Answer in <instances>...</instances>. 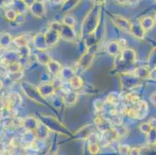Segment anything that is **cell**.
<instances>
[{"label": "cell", "instance_id": "obj_34", "mask_svg": "<svg viewBox=\"0 0 156 155\" xmlns=\"http://www.w3.org/2000/svg\"><path fill=\"white\" fill-rule=\"evenodd\" d=\"M18 14L19 13L14 9H9L5 12V19L9 22H15Z\"/></svg>", "mask_w": 156, "mask_h": 155}, {"label": "cell", "instance_id": "obj_17", "mask_svg": "<svg viewBox=\"0 0 156 155\" xmlns=\"http://www.w3.org/2000/svg\"><path fill=\"white\" fill-rule=\"evenodd\" d=\"M145 31L143 30L141 26L140 25L139 22L137 23H132L131 26H130L129 33H130L133 37L139 40H143L145 36Z\"/></svg>", "mask_w": 156, "mask_h": 155}, {"label": "cell", "instance_id": "obj_27", "mask_svg": "<svg viewBox=\"0 0 156 155\" xmlns=\"http://www.w3.org/2000/svg\"><path fill=\"white\" fill-rule=\"evenodd\" d=\"M75 75H76V71L72 69V68H70V67H62L60 75L61 78L63 80L66 81V82H69Z\"/></svg>", "mask_w": 156, "mask_h": 155}, {"label": "cell", "instance_id": "obj_26", "mask_svg": "<svg viewBox=\"0 0 156 155\" xmlns=\"http://www.w3.org/2000/svg\"><path fill=\"white\" fill-rule=\"evenodd\" d=\"M139 100H141L139 94L134 91H130L128 93L125 94V96H124V101L126 102V105L135 104Z\"/></svg>", "mask_w": 156, "mask_h": 155}, {"label": "cell", "instance_id": "obj_12", "mask_svg": "<svg viewBox=\"0 0 156 155\" xmlns=\"http://www.w3.org/2000/svg\"><path fill=\"white\" fill-rule=\"evenodd\" d=\"M94 121L95 126L100 132H104L113 127V124L110 121V119L103 116H97V117L95 118Z\"/></svg>", "mask_w": 156, "mask_h": 155}, {"label": "cell", "instance_id": "obj_9", "mask_svg": "<svg viewBox=\"0 0 156 155\" xmlns=\"http://www.w3.org/2000/svg\"><path fill=\"white\" fill-rule=\"evenodd\" d=\"M44 34L45 41H46L48 48L55 46L59 41V40L61 39L59 33L55 30L51 29V28H48L46 32L44 33Z\"/></svg>", "mask_w": 156, "mask_h": 155}, {"label": "cell", "instance_id": "obj_45", "mask_svg": "<svg viewBox=\"0 0 156 155\" xmlns=\"http://www.w3.org/2000/svg\"><path fill=\"white\" fill-rule=\"evenodd\" d=\"M4 6H9V5H13L15 0H2Z\"/></svg>", "mask_w": 156, "mask_h": 155}, {"label": "cell", "instance_id": "obj_25", "mask_svg": "<svg viewBox=\"0 0 156 155\" xmlns=\"http://www.w3.org/2000/svg\"><path fill=\"white\" fill-rule=\"evenodd\" d=\"M36 60L40 65L47 66V65L51 60V58L47 53L46 51H38L36 54Z\"/></svg>", "mask_w": 156, "mask_h": 155}, {"label": "cell", "instance_id": "obj_41", "mask_svg": "<svg viewBox=\"0 0 156 155\" xmlns=\"http://www.w3.org/2000/svg\"><path fill=\"white\" fill-rule=\"evenodd\" d=\"M129 155H141V150H140L139 148H137V147L130 148Z\"/></svg>", "mask_w": 156, "mask_h": 155}, {"label": "cell", "instance_id": "obj_2", "mask_svg": "<svg viewBox=\"0 0 156 155\" xmlns=\"http://www.w3.org/2000/svg\"><path fill=\"white\" fill-rule=\"evenodd\" d=\"M123 116H127L134 119H144L148 113V105L144 100H139L133 105H125L120 109Z\"/></svg>", "mask_w": 156, "mask_h": 155}, {"label": "cell", "instance_id": "obj_20", "mask_svg": "<svg viewBox=\"0 0 156 155\" xmlns=\"http://www.w3.org/2000/svg\"><path fill=\"white\" fill-rule=\"evenodd\" d=\"M150 71H151V69L148 67L141 66L134 68L131 72L137 78L140 79L141 80H144V79H150Z\"/></svg>", "mask_w": 156, "mask_h": 155}, {"label": "cell", "instance_id": "obj_24", "mask_svg": "<svg viewBox=\"0 0 156 155\" xmlns=\"http://www.w3.org/2000/svg\"><path fill=\"white\" fill-rule=\"evenodd\" d=\"M68 83L70 85L71 89L72 90L78 91L83 87L84 82H83V79L78 75H75L72 79L68 82Z\"/></svg>", "mask_w": 156, "mask_h": 155}, {"label": "cell", "instance_id": "obj_13", "mask_svg": "<svg viewBox=\"0 0 156 155\" xmlns=\"http://www.w3.org/2000/svg\"><path fill=\"white\" fill-rule=\"evenodd\" d=\"M33 44L37 51H46L48 48L47 44L46 41H45L44 34L42 33H37L33 37Z\"/></svg>", "mask_w": 156, "mask_h": 155}, {"label": "cell", "instance_id": "obj_30", "mask_svg": "<svg viewBox=\"0 0 156 155\" xmlns=\"http://www.w3.org/2000/svg\"><path fill=\"white\" fill-rule=\"evenodd\" d=\"M120 97L119 95L113 92L107 96L106 99H105V102H106V104H110L112 106H117L120 102Z\"/></svg>", "mask_w": 156, "mask_h": 155}, {"label": "cell", "instance_id": "obj_14", "mask_svg": "<svg viewBox=\"0 0 156 155\" xmlns=\"http://www.w3.org/2000/svg\"><path fill=\"white\" fill-rule=\"evenodd\" d=\"M38 123H39V119L34 116H30L23 119L22 126L27 131L34 132L37 127Z\"/></svg>", "mask_w": 156, "mask_h": 155}, {"label": "cell", "instance_id": "obj_36", "mask_svg": "<svg viewBox=\"0 0 156 155\" xmlns=\"http://www.w3.org/2000/svg\"><path fill=\"white\" fill-rule=\"evenodd\" d=\"M105 106H106V102L105 100H102V99H98L95 102L94 107L97 112H102L104 110Z\"/></svg>", "mask_w": 156, "mask_h": 155}, {"label": "cell", "instance_id": "obj_29", "mask_svg": "<svg viewBox=\"0 0 156 155\" xmlns=\"http://www.w3.org/2000/svg\"><path fill=\"white\" fill-rule=\"evenodd\" d=\"M81 0H67L62 4V11L64 12H68L72 10Z\"/></svg>", "mask_w": 156, "mask_h": 155}, {"label": "cell", "instance_id": "obj_3", "mask_svg": "<svg viewBox=\"0 0 156 155\" xmlns=\"http://www.w3.org/2000/svg\"><path fill=\"white\" fill-rule=\"evenodd\" d=\"M118 59V64L116 66L119 68H129L135 65L137 62V55L135 51L131 48H125L121 51L120 55L116 57Z\"/></svg>", "mask_w": 156, "mask_h": 155}, {"label": "cell", "instance_id": "obj_4", "mask_svg": "<svg viewBox=\"0 0 156 155\" xmlns=\"http://www.w3.org/2000/svg\"><path fill=\"white\" fill-rule=\"evenodd\" d=\"M120 81L122 89L126 91H131L134 88L141 85V80L135 76L131 72L120 74Z\"/></svg>", "mask_w": 156, "mask_h": 155}, {"label": "cell", "instance_id": "obj_48", "mask_svg": "<svg viewBox=\"0 0 156 155\" xmlns=\"http://www.w3.org/2000/svg\"><path fill=\"white\" fill-rule=\"evenodd\" d=\"M23 1L24 3H25L27 5L28 8H29V7L31 5H33V4H34L35 2H36V0H23Z\"/></svg>", "mask_w": 156, "mask_h": 155}, {"label": "cell", "instance_id": "obj_32", "mask_svg": "<svg viewBox=\"0 0 156 155\" xmlns=\"http://www.w3.org/2000/svg\"><path fill=\"white\" fill-rule=\"evenodd\" d=\"M62 24L64 25L67 26H69V27L74 28L75 26H76V18L73 16L71 15H65V16L63 17L62 21Z\"/></svg>", "mask_w": 156, "mask_h": 155}, {"label": "cell", "instance_id": "obj_22", "mask_svg": "<svg viewBox=\"0 0 156 155\" xmlns=\"http://www.w3.org/2000/svg\"><path fill=\"white\" fill-rule=\"evenodd\" d=\"M32 39L33 37H30V36L28 34H23V35H20L12 40V43L19 49V48H24V47H27L29 45L30 41H32Z\"/></svg>", "mask_w": 156, "mask_h": 155}, {"label": "cell", "instance_id": "obj_11", "mask_svg": "<svg viewBox=\"0 0 156 155\" xmlns=\"http://www.w3.org/2000/svg\"><path fill=\"white\" fill-rule=\"evenodd\" d=\"M61 39H63L66 41H76V34L75 32L74 28L69 27L67 26L62 24V26L61 28V30L59 31Z\"/></svg>", "mask_w": 156, "mask_h": 155}, {"label": "cell", "instance_id": "obj_47", "mask_svg": "<svg viewBox=\"0 0 156 155\" xmlns=\"http://www.w3.org/2000/svg\"><path fill=\"white\" fill-rule=\"evenodd\" d=\"M150 100H151V103H152L154 106H156V92H154L150 97Z\"/></svg>", "mask_w": 156, "mask_h": 155}, {"label": "cell", "instance_id": "obj_7", "mask_svg": "<svg viewBox=\"0 0 156 155\" xmlns=\"http://www.w3.org/2000/svg\"><path fill=\"white\" fill-rule=\"evenodd\" d=\"M111 20L117 28L124 32L129 33L132 22L126 17L118 14H112Z\"/></svg>", "mask_w": 156, "mask_h": 155}, {"label": "cell", "instance_id": "obj_10", "mask_svg": "<svg viewBox=\"0 0 156 155\" xmlns=\"http://www.w3.org/2000/svg\"><path fill=\"white\" fill-rule=\"evenodd\" d=\"M29 11L34 16L41 19L44 16L46 13V7H45L44 2L36 1L34 3L29 7Z\"/></svg>", "mask_w": 156, "mask_h": 155}, {"label": "cell", "instance_id": "obj_33", "mask_svg": "<svg viewBox=\"0 0 156 155\" xmlns=\"http://www.w3.org/2000/svg\"><path fill=\"white\" fill-rule=\"evenodd\" d=\"M6 68L9 72V73H14V72H17L21 71L22 65L19 62H12L7 65Z\"/></svg>", "mask_w": 156, "mask_h": 155}, {"label": "cell", "instance_id": "obj_39", "mask_svg": "<svg viewBox=\"0 0 156 155\" xmlns=\"http://www.w3.org/2000/svg\"><path fill=\"white\" fill-rule=\"evenodd\" d=\"M10 78L13 80L18 81L20 79H22V77L23 76V72H22V70L20 71V72H14V73H10Z\"/></svg>", "mask_w": 156, "mask_h": 155}, {"label": "cell", "instance_id": "obj_23", "mask_svg": "<svg viewBox=\"0 0 156 155\" xmlns=\"http://www.w3.org/2000/svg\"><path fill=\"white\" fill-rule=\"evenodd\" d=\"M47 68H48V71L51 75H54V76H58L62 72V65L58 62L51 59L50 62L47 65Z\"/></svg>", "mask_w": 156, "mask_h": 155}, {"label": "cell", "instance_id": "obj_50", "mask_svg": "<svg viewBox=\"0 0 156 155\" xmlns=\"http://www.w3.org/2000/svg\"><path fill=\"white\" fill-rule=\"evenodd\" d=\"M154 21H155V23H156V12H155V14H154Z\"/></svg>", "mask_w": 156, "mask_h": 155}, {"label": "cell", "instance_id": "obj_40", "mask_svg": "<svg viewBox=\"0 0 156 155\" xmlns=\"http://www.w3.org/2000/svg\"><path fill=\"white\" fill-rule=\"evenodd\" d=\"M89 151L91 152L92 153H93V154H95V153H97L98 151H99V146H98L97 143H89Z\"/></svg>", "mask_w": 156, "mask_h": 155}, {"label": "cell", "instance_id": "obj_44", "mask_svg": "<svg viewBox=\"0 0 156 155\" xmlns=\"http://www.w3.org/2000/svg\"><path fill=\"white\" fill-rule=\"evenodd\" d=\"M93 3L95 5H99V6H102L106 3V0H93Z\"/></svg>", "mask_w": 156, "mask_h": 155}, {"label": "cell", "instance_id": "obj_5", "mask_svg": "<svg viewBox=\"0 0 156 155\" xmlns=\"http://www.w3.org/2000/svg\"><path fill=\"white\" fill-rule=\"evenodd\" d=\"M21 87H22L24 94L30 100L34 101L35 102H38V103L44 104L45 99L41 95L37 89V86H35L33 84L29 83L27 82H24L21 85Z\"/></svg>", "mask_w": 156, "mask_h": 155}, {"label": "cell", "instance_id": "obj_43", "mask_svg": "<svg viewBox=\"0 0 156 155\" xmlns=\"http://www.w3.org/2000/svg\"><path fill=\"white\" fill-rule=\"evenodd\" d=\"M150 79L156 81V67L150 71Z\"/></svg>", "mask_w": 156, "mask_h": 155}, {"label": "cell", "instance_id": "obj_31", "mask_svg": "<svg viewBox=\"0 0 156 155\" xmlns=\"http://www.w3.org/2000/svg\"><path fill=\"white\" fill-rule=\"evenodd\" d=\"M12 42V36L8 33H2V35L0 36V46L2 48H7Z\"/></svg>", "mask_w": 156, "mask_h": 155}, {"label": "cell", "instance_id": "obj_46", "mask_svg": "<svg viewBox=\"0 0 156 155\" xmlns=\"http://www.w3.org/2000/svg\"><path fill=\"white\" fill-rule=\"evenodd\" d=\"M115 2L120 5H127L130 3V0H115Z\"/></svg>", "mask_w": 156, "mask_h": 155}, {"label": "cell", "instance_id": "obj_37", "mask_svg": "<svg viewBox=\"0 0 156 155\" xmlns=\"http://www.w3.org/2000/svg\"><path fill=\"white\" fill-rule=\"evenodd\" d=\"M139 130L141 133H144V134H147L149 133L151 130V126L149 125V123L146 122V123H142L140 126H139Z\"/></svg>", "mask_w": 156, "mask_h": 155}, {"label": "cell", "instance_id": "obj_28", "mask_svg": "<svg viewBox=\"0 0 156 155\" xmlns=\"http://www.w3.org/2000/svg\"><path fill=\"white\" fill-rule=\"evenodd\" d=\"M12 5L14 6V9L19 14L25 15L27 10H29V8H28L26 4L24 3L23 0H15V2H14Z\"/></svg>", "mask_w": 156, "mask_h": 155}, {"label": "cell", "instance_id": "obj_35", "mask_svg": "<svg viewBox=\"0 0 156 155\" xmlns=\"http://www.w3.org/2000/svg\"><path fill=\"white\" fill-rule=\"evenodd\" d=\"M146 135L147 143L151 146H154L156 144V129H151V131Z\"/></svg>", "mask_w": 156, "mask_h": 155}, {"label": "cell", "instance_id": "obj_18", "mask_svg": "<svg viewBox=\"0 0 156 155\" xmlns=\"http://www.w3.org/2000/svg\"><path fill=\"white\" fill-rule=\"evenodd\" d=\"M106 51L111 56L117 57L120 55V54L121 53L122 49L120 46L119 41H111L106 44Z\"/></svg>", "mask_w": 156, "mask_h": 155}, {"label": "cell", "instance_id": "obj_19", "mask_svg": "<svg viewBox=\"0 0 156 155\" xmlns=\"http://www.w3.org/2000/svg\"><path fill=\"white\" fill-rule=\"evenodd\" d=\"M139 23L141 26L143 30L145 32H147L154 28V25H155V21H154V17L150 16H145L139 19Z\"/></svg>", "mask_w": 156, "mask_h": 155}, {"label": "cell", "instance_id": "obj_1", "mask_svg": "<svg viewBox=\"0 0 156 155\" xmlns=\"http://www.w3.org/2000/svg\"><path fill=\"white\" fill-rule=\"evenodd\" d=\"M101 17V6L94 5L86 14V17L81 25L80 34L83 38L95 34L100 23Z\"/></svg>", "mask_w": 156, "mask_h": 155}, {"label": "cell", "instance_id": "obj_51", "mask_svg": "<svg viewBox=\"0 0 156 155\" xmlns=\"http://www.w3.org/2000/svg\"><path fill=\"white\" fill-rule=\"evenodd\" d=\"M62 3H63V2H65V1H67V0H62Z\"/></svg>", "mask_w": 156, "mask_h": 155}, {"label": "cell", "instance_id": "obj_42", "mask_svg": "<svg viewBox=\"0 0 156 155\" xmlns=\"http://www.w3.org/2000/svg\"><path fill=\"white\" fill-rule=\"evenodd\" d=\"M147 123H149L151 129H156V118L154 117L150 118V119L147 121Z\"/></svg>", "mask_w": 156, "mask_h": 155}, {"label": "cell", "instance_id": "obj_15", "mask_svg": "<svg viewBox=\"0 0 156 155\" xmlns=\"http://www.w3.org/2000/svg\"><path fill=\"white\" fill-rule=\"evenodd\" d=\"M79 98V94L75 90H67L62 96V102L68 106H72L76 104Z\"/></svg>", "mask_w": 156, "mask_h": 155}, {"label": "cell", "instance_id": "obj_6", "mask_svg": "<svg viewBox=\"0 0 156 155\" xmlns=\"http://www.w3.org/2000/svg\"><path fill=\"white\" fill-rule=\"evenodd\" d=\"M95 48L96 46L86 48V51L81 56L79 62H78V65H79L78 67L83 72H86L93 65V60L95 58V52H96L94 49Z\"/></svg>", "mask_w": 156, "mask_h": 155}, {"label": "cell", "instance_id": "obj_8", "mask_svg": "<svg viewBox=\"0 0 156 155\" xmlns=\"http://www.w3.org/2000/svg\"><path fill=\"white\" fill-rule=\"evenodd\" d=\"M40 93L44 98H48L52 96L56 92L54 84L52 82L48 81V82H43L37 86Z\"/></svg>", "mask_w": 156, "mask_h": 155}, {"label": "cell", "instance_id": "obj_21", "mask_svg": "<svg viewBox=\"0 0 156 155\" xmlns=\"http://www.w3.org/2000/svg\"><path fill=\"white\" fill-rule=\"evenodd\" d=\"M49 132H50V129L39 119L37 127L34 131L37 138L40 139V140H43V139L46 138L49 134Z\"/></svg>", "mask_w": 156, "mask_h": 155}, {"label": "cell", "instance_id": "obj_49", "mask_svg": "<svg viewBox=\"0 0 156 155\" xmlns=\"http://www.w3.org/2000/svg\"><path fill=\"white\" fill-rule=\"evenodd\" d=\"M36 1H37V2H44L45 0H36Z\"/></svg>", "mask_w": 156, "mask_h": 155}, {"label": "cell", "instance_id": "obj_38", "mask_svg": "<svg viewBox=\"0 0 156 155\" xmlns=\"http://www.w3.org/2000/svg\"><path fill=\"white\" fill-rule=\"evenodd\" d=\"M62 26V22H58V21H54L52 22L50 24V27L51 29L55 30L58 31L59 33V31L61 30V28Z\"/></svg>", "mask_w": 156, "mask_h": 155}, {"label": "cell", "instance_id": "obj_16", "mask_svg": "<svg viewBox=\"0 0 156 155\" xmlns=\"http://www.w3.org/2000/svg\"><path fill=\"white\" fill-rule=\"evenodd\" d=\"M119 136H120V133H119L118 130L115 129L114 127H112L106 131L102 132V140L106 143H111V142L117 140Z\"/></svg>", "mask_w": 156, "mask_h": 155}]
</instances>
